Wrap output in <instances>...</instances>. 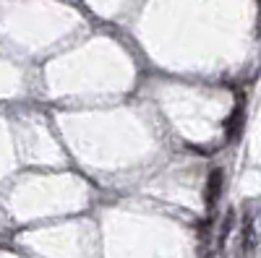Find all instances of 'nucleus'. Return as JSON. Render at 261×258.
<instances>
[{
    "mask_svg": "<svg viewBox=\"0 0 261 258\" xmlns=\"http://www.w3.org/2000/svg\"><path fill=\"white\" fill-rule=\"evenodd\" d=\"M222 188H225V172H222V167H214L206 175V185H204V206H206V211H212L217 206V201H220V196H222Z\"/></svg>",
    "mask_w": 261,
    "mask_h": 258,
    "instance_id": "nucleus-1",
    "label": "nucleus"
},
{
    "mask_svg": "<svg viewBox=\"0 0 261 258\" xmlns=\"http://www.w3.org/2000/svg\"><path fill=\"white\" fill-rule=\"evenodd\" d=\"M243 118H246V102H243V97L238 99V104H235V110L227 115V120H225V136H227V141H235L238 136H241V128H243Z\"/></svg>",
    "mask_w": 261,
    "mask_h": 258,
    "instance_id": "nucleus-2",
    "label": "nucleus"
},
{
    "mask_svg": "<svg viewBox=\"0 0 261 258\" xmlns=\"http://www.w3.org/2000/svg\"><path fill=\"white\" fill-rule=\"evenodd\" d=\"M241 238H243V255L248 258L256 248V232H253V211L251 206L243 211V232H241Z\"/></svg>",
    "mask_w": 261,
    "mask_h": 258,
    "instance_id": "nucleus-3",
    "label": "nucleus"
},
{
    "mask_svg": "<svg viewBox=\"0 0 261 258\" xmlns=\"http://www.w3.org/2000/svg\"><path fill=\"white\" fill-rule=\"evenodd\" d=\"M232 227H235V209H227L225 217H222V224H220V235H217V248H220V250L225 248V243H227V238H230Z\"/></svg>",
    "mask_w": 261,
    "mask_h": 258,
    "instance_id": "nucleus-4",
    "label": "nucleus"
}]
</instances>
